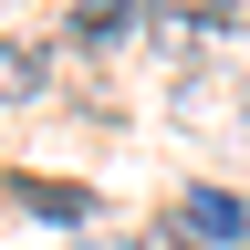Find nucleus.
<instances>
[{
    "label": "nucleus",
    "instance_id": "7ed1b4c3",
    "mask_svg": "<svg viewBox=\"0 0 250 250\" xmlns=\"http://www.w3.org/2000/svg\"><path fill=\"white\" fill-rule=\"evenodd\" d=\"M146 21H167V31H229V0H146Z\"/></svg>",
    "mask_w": 250,
    "mask_h": 250
},
{
    "label": "nucleus",
    "instance_id": "f03ea898",
    "mask_svg": "<svg viewBox=\"0 0 250 250\" xmlns=\"http://www.w3.org/2000/svg\"><path fill=\"white\" fill-rule=\"evenodd\" d=\"M42 42H0V104H21V94H42Z\"/></svg>",
    "mask_w": 250,
    "mask_h": 250
},
{
    "label": "nucleus",
    "instance_id": "20e7f679",
    "mask_svg": "<svg viewBox=\"0 0 250 250\" xmlns=\"http://www.w3.org/2000/svg\"><path fill=\"white\" fill-rule=\"evenodd\" d=\"M136 21H146V0H94V11H83V42H125Z\"/></svg>",
    "mask_w": 250,
    "mask_h": 250
},
{
    "label": "nucleus",
    "instance_id": "423d86ee",
    "mask_svg": "<svg viewBox=\"0 0 250 250\" xmlns=\"http://www.w3.org/2000/svg\"><path fill=\"white\" fill-rule=\"evenodd\" d=\"M240 21H250V0H229V31H240Z\"/></svg>",
    "mask_w": 250,
    "mask_h": 250
},
{
    "label": "nucleus",
    "instance_id": "f257e3e1",
    "mask_svg": "<svg viewBox=\"0 0 250 250\" xmlns=\"http://www.w3.org/2000/svg\"><path fill=\"white\" fill-rule=\"evenodd\" d=\"M188 240H240L250 219H240V198H219V188H198V198H188V219H177Z\"/></svg>",
    "mask_w": 250,
    "mask_h": 250
},
{
    "label": "nucleus",
    "instance_id": "39448f33",
    "mask_svg": "<svg viewBox=\"0 0 250 250\" xmlns=\"http://www.w3.org/2000/svg\"><path fill=\"white\" fill-rule=\"evenodd\" d=\"M136 250H198V240H188V229H146Z\"/></svg>",
    "mask_w": 250,
    "mask_h": 250
}]
</instances>
